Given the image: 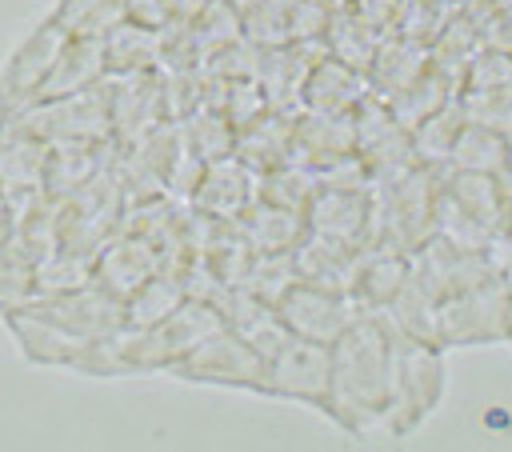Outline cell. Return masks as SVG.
Listing matches in <instances>:
<instances>
[{
	"label": "cell",
	"mask_w": 512,
	"mask_h": 452,
	"mask_svg": "<svg viewBox=\"0 0 512 452\" xmlns=\"http://www.w3.org/2000/svg\"><path fill=\"white\" fill-rule=\"evenodd\" d=\"M412 268L416 276L444 300L452 292H464L488 276H496V264L488 252H476V248H460L444 236H428L416 252H412Z\"/></svg>",
	"instance_id": "obj_15"
},
{
	"label": "cell",
	"mask_w": 512,
	"mask_h": 452,
	"mask_svg": "<svg viewBox=\"0 0 512 452\" xmlns=\"http://www.w3.org/2000/svg\"><path fill=\"white\" fill-rule=\"evenodd\" d=\"M384 316L392 320V328L400 336H412V340H428V344H440V296L416 276L404 280V288L396 292V300L384 308Z\"/></svg>",
	"instance_id": "obj_34"
},
{
	"label": "cell",
	"mask_w": 512,
	"mask_h": 452,
	"mask_svg": "<svg viewBox=\"0 0 512 452\" xmlns=\"http://www.w3.org/2000/svg\"><path fill=\"white\" fill-rule=\"evenodd\" d=\"M512 84V60L500 48H480L464 72V92L468 88H500Z\"/></svg>",
	"instance_id": "obj_51"
},
{
	"label": "cell",
	"mask_w": 512,
	"mask_h": 452,
	"mask_svg": "<svg viewBox=\"0 0 512 452\" xmlns=\"http://www.w3.org/2000/svg\"><path fill=\"white\" fill-rule=\"evenodd\" d=\"M396 328L380 312H360L352 328H344L332 340V412L344 432L364 436L384 428L388 396H392V352H396Z\"/></svg>",
	"instance_id": "obj_1"
},
{
	"label": "cell",
	"mask_w": 512,
	"mask_h": 452,
	"mask_svg": "<svg viewBox=\"0 0 512 452\" xmlns=\"http://www.w3.org/2000/svg\"><path fill=\"white\" fill-rule=\"evenodd\" d=\"M116 156V140H76V144H48L44 160V196L64 200L76 188H84L100 168H108Z\"/></svg>",
	"instance_id": "obj_23"
},
{
	"label": "cell",
	"mask_w": 512,
	"mask_h": 452,
	"mask_svg": "<svg viewBox=\"0 0 512 452\" xmlns=\"http://www.w3.org/2000/svg\"><path fill=\"white\" fill-rule=\"evenodd\" d=\"M204 160L184 144L180 148V156L172 160V168H168V180H164V196H172V200H180V204H188L192 200V192H196V184H200V176H204Z\"/></svg>",
	"instance_id": "obj_52"
},
{
	"label": "cell",
	"mask_w": 512,
	"mask_h": 452,
	"mask_svg": "<svg viewBox=\"0 0 512 452\" xmlns=\"http://www.w3.org/2000/svg\"><path fill=\"white\" fill-rule=\"evenodd\" d=\"M228 4H232V8H240V12H244V8H252V4H256V0H228Z\"/></svg>",
	"instance_id": "obj_56"
},
{
	"label": "cell",
	"mask_w": 512,
	"mask_h": 452,
	"mask_svg": "<svg viewBox=\"0 0 512 452\" xmlns=\"http://www.w3.org/2000/svg\"><path fill=\"white\" fill-rule=\"evenodd\" d=\"M428 64V48L404 40V36H384L376 56H372V68H368V88L372 96L380 100H396L416 76L420 68Z\"/></svg>",
	"instance_id": "obj_32"
},
{
	"label": "cell",
	"mask_w": 512,
	"mask_h": 452,
	"mask_svg": "<svg viewBox=\"0 0 512 452\" xmlns=\"http://www.w3.org/2000/svg\"><path fill=\"white\" fill-rule=\"evenodd\" d=\"M444 168L416 164L400 180L372 184V244H392L416 252L436 236V188Z\"/></svg>",
	"instance_id": "obj_2"
},
{
	"label": "cell",
	"mask_w": 512,
	"mask_h": 452,
	"mask_svg": "<svg viewBox=\"0 0 512 452\" xmlns=\"http://www.w3.org/2000/svg\"><path fill=\"white\" fill-rule=\"evenodd\" d=\"M124 212H128V196H124V184L116 176V156H112V164L100 168L84 188L56 200V240L64 252L96 260V252L120 232Z\"/></svg>",
	"instance_id": "obj_3"
},
{
	"label": "cell",
	"mask_w": 512,
	"mask_h": 452,
	"mask_svg": "<svg viewBox=\"0 0 512 452\" xmlns=\"http://www.w3.org/2000/svg\"><path fill=\"white\" fill-rule=\"evenodd\" d=\"M308 232L368 248L372 244V188H316L308 204Z\"/></svg>",
	"instance_id": "obj_16"
},
{
	"label": "cell",
	"mask_w": 512,
	"mask_h": 452,
	"mask_svg": "<svg viewBox=\"0 0 512 452\" xmlns=\"http://www.w3.org/2000/svg\"><path fill=\"white\" fill-rule=\"evenodd\" d=\"M296 260L292 252H256L252 264H248V276H244V288L268 304H276L292 284H296Z\"/></svg>",
	"instance_id": "obj_45"
},
{
	"label": "cell",
	"mask_w": 512,
	"mask_h": 452,
	"mask_svg": "<svg viewBox=\"0 0 512 452\" xmlns=\"http://www.w3.org/2000/svg\"><path fill=\"white\" fill-rule=\"evenodd\" d=\"M292 128H296V112L268 108L264 116H256L252 124H244V128L236 132V156H240L252 172H268V168H276V164H288Z\"/></svg>",
	"instance_id": "obj_28"
},
{
	"label": "cell",
	"mask_w": 512,
	"mask_h": 452,
	"mask_svg": "<svg viewBox=\"0 0 512 452\" xmlns=\"http://www.w3.org/2000/svg\"><path fill=\"white\" fill-rule=\"evenodd\" d=\"M380 36H396V28H400V16H404V8H408V0H348Z\"/></svg>",
	"instance_id": "obj_54"
},
{
	"label": "cell",
	"mask_w": 512,
	"mask_h": 452,
	"mask_svg": "<svg viewBox=\"0 0 512 452\" xmlns=\"http://www.w3.org/2000/svg\"><path fill=\"white\" fill-rule=\"evenodd\" d=\"M456 12H460L456 0H408L396 36H404V40H412V44H420V48H432V40L444 32V24H448Z\"/></svg>",
	"instance_id": "obj_46"
},
{
	"label": "cell",
	"mask_w": 512,
	"mask_h": 452,
	"mask_svg": "<svg viewBox=\"0 0 512 452\" xmlns=\"http://www.w3.org/2000/svg\"><path fill=\"white\" fill-rule=\"evenodd\" d=\"M156 272H164V256H160V248L152 244V240H144V236H136V232H116L100 252H96V260H92V280L100 284V288H108L112 296H128V292H136L144 280H152Z\"/></svg>",
	"instance_id": "obj_17"
},
{
	"label": "cell",
	"mask_w": 512,
	"mask_h": 452,
	"mask_svg": "<svg viewBox=\"0 0 512 452\" xmlns=\"http://www.w3.org/2000/svg\"><path fill=\"white\" fill-rule=\"evenodd\" d=\"M324 52L328 56H336V60H344V64H352V68H360V72H368L372 68V56H376V48H380V32L352 8V4H336L332 12H328V24H324Z\"/></svg>",
	"instance_id": "obj_31"
},
{
	"label": "cell",
	"mask_w": 512,
	"mask_h": 452,
	"mask_svg": "<svg viewBox=\"0 0 512 452\" xmlns=\"http://www.w3.org/2000/svg\"><path fill=\"white\" fill-rule=\"evenodd\" d=\"M104 60H108V76L164 68V32L124 16L116 28L104 32Z\"/></svg>",
	"instance_id": "obj_29"
},
{
	"label": "cell",
	"mask_w": 512,
	"mask_h": 452,
	"mask_svg": "<svg viewBox=\"0 0 512 452\" xmlns=\"http://www.w3.org/2000/svg\"><path fill=\"white\" fill-rule=\"evenodd\" d=\"M456 4H460V0H456Z\"/></svg>",
	"instance_id": "obj_59"
},
{
	"label": "cell",
	"mask_w": 512,
	"mask_h": 452,
	"mask_svg": "<svg viewBox=\"0 0 512 452\" xmlns=\"http://www.w3.org/2000/svg\"><path fill=\"white\" fill-rule=\"evenodd\" d=\"M12 128L40 144H76V140H116L112 136V112H108V80L68 92V96H48L32 100L16 112H0Z\"/></svg>",
	"instance_id": "obj_4"
},
{
	"label": "cell",
	"mask_w": 512,
	"mask_h": 452,
	"mask_svg": "<svg viewBox=\"0 0 512 452\" xmlns=\"http://www.w3.org/2000/svg\"><path fill=\"white\" fill-rule=\"evenodd\" d=\"M48 20L68 36H104L124 20V0H60Z\"/></svg>",
	"instance_id": "obj_43"
},
{
	"label": "cell",
	"mask_w": 512,
	"mask_h": 452,
	"mask_svg": "<svg viewBox=\"0 0 512 452\" xmlns=\"http://www.w3.org/2000/svg\"><path fill=\"white\" fill-rule=\"evenodd\" d=\"M280 320L288 324L292 336H304V340H320V344H332L344 328H352V320L364 312L360 300L352 292H340V288H324V284H312V280H296L280 300Z\"/></svg>",
	"instance_id": "obj_10"
},
{
	"label": "cell",
	"mask_w": 512,
	"mask_h": 452,
	"mask_svg": "<svg viewBox=\"0 0 512 452\" xmlns=\"http://www.w3.org/2000/svg\"><path fill=\"white\" fill-rule=\"evenodd\" d=\"M236 224L244 228V236H248V244L256 252H292L308 236V216L304 212H292V208H280V204H264V200H256Z\"/></svg>",
	"instance_id": "obj_33"
},
{
	"label": "cell",
	"mask_w": 512,
	"mask_h": 452,
	"mask_svg": "<svg viewBox=\"0 0 512 452\" xmlns=\"http://www.w3.org/2000/svg\"><path fill=\"white\" fill-rule=\"evenodd\" d=\"M32 276H36V296H56V292L92 284V260L56 248V252H48L44 260L32 264Z\"/></svg>",
	"instance_id": "obj_44"
},
{
	"label": "cell",
	"mask_w": 512,
	"mask_h": 452,
	"mask_svg": "<svg viewBox=\"0 0 512 452\" xmlns=\"http://www.w3.org/2000/svg\"><path fill=\"white\" fill-rule=\"evenodd\" d=\"M468 116H464V104L460 96L452 104H444L440 112H432L428 120H420L412 128V144H416V156L420 164H436V168H448V156H452V144L456 136L464 132Z\"/></svg>",
	"instance_id": "obj_39"
},
{
	"label": "cell",
	"mask_w": 512,
	"mask_h": 452,
	"mask_svg": "<svg viewBox=\"0 0 512 452\" xmlns=\"http://www.w3.org/2000/svg\"><path fill=\"white\" fill-rule=\"evenodd\" d=\"M184 148V132L180 120H164L152 132H144L132 144H116V176L124 184L128 204L148 200V196H164V180L172 160Z\"/></svg>",
	"instance_id": "obj_12"
},
{
	"label": "cell",
	"mask_w": 512,
	"mask_h": 452,
	"mask_svg": "<svg viewBox=\"0 0 512 452\" xmlns=\"http://www.w3.org/2000/svg\"><path fill=\"white\" fill-rule=\"evenodd\" d=\"M480 48H484V40H480V24H476L468 12H456V16L444 24V32L432 40L428 56H432V64H440L444 72H452V76L464 84V72H468L472 56H476Z\"/></svg>",
	"instance_id": "obj_42"
},
{
	"label": "cell",
	"mask_w": 512,
	"mask_h": 452,
	"mask_svg": "<svg viewBox=\"0 0 512 452\" xmlns=\"http://www.w3.org/2000/svg\"><path fill=\"white\" fill-rule=\"evenodd\" d=\"M508 316H512V292L496 276L464 292H452L440 300V348L496 340L508 332Z\"/></svg>",
	"instance_id": "obj_9"
},
{
	"label": "cell",
	"mask_w": 512,
	"mask_h": 452,
	"mask_svg": "<svg viewBox=\"0 0 512 452\" xmlns=\"http://www.w3.org/2000/svg\"><path fill=\"white\" fill-rule=\"evenodd\" d=\"M324 56V40H300V44H280V48H264L260 52V88L268 96L272 108L284 112H300L304 108V84L312 64Z\"/></svg>",
	"instance_id": "obj_18"
},
{
	"label": "cell",
	"mask_w": 512,
	"mask_h": 452,
	"mask_svg": "<svg viewBox=\"0 0 512 452\" xmlns=\"http://www.w3.org/2000/svg\"><path fill=\"white\" fill-rule=\"evenodd\" d=\"M356 152V132H352V116H328V112H296V128H292V164L304 168H324L340 156Z\"/></svg>",
	"instance_id": "obj_21"
},
{
	"label": "cell",
	"mask_w": 512,
	"mask_h": 452,
	"mask_svg": "<svg viewBox=\"0 0 512 452\" xmlns=\"http://www.w3.org/2000/svg\"><path fill=\"white\" fill-rule=\"evenodd\" d=\"M460 92H464V84L452 72H444L440 64H432V56H428V64L420 68V76L396 100H388V108H392V116L404 128H416L420 120H428L432 112H440L444 104H452Z\"/></svg>",
	"instance_id": "obj_30"
},
{
	"label": "cell",
	"mask_w": 512,
	"mask_h": 452,
	"mask_svg": "<svg viewBox=\"0 0 512 452\" xmlns=\"http://www.w3.org/2000/svg\"><path fill=\"white\" fill-rule=\"evenodd\" d=\"M412 276V252L392 248V244H368L360 256V272L352 284V296L360 300V308L380 312L396 300V292L404 288V280Z\"/></svg>",
	"instance_id": "obj_26"
},
{
	"label": "cell",
	"mask_w": 512,
	"mask_h": 452,
	"mask_svg": "<svg viewBox=\"0 0 512 452\" xmlns=\"http://www.w3.org/2000/svg\"><path fill=\"white\" fill-rule=\"evenodd\" d=\"M316 172L304 168V164H276L268 172H256V200L264 204H280V208H292V212H308L312 196H316Z\"/></svg>",
	"instance_id": "obj_40"
},
{
	"label": "cell",
	"mask_w": 512,
	"mask_h": 452,
	"mask_svg": "<svg viewBox=\"0 0 512 452\" xmlns=\"http://www.w3.org/2000/svg\"><path fill=\"white\" fill-rule=\"evenodd\" d=\"M504 336H508V340H512V316H508V332H504Z\"/></svg>",
	"instance_id": "obj_58"
},
{
	"label": "cell",
	"mask_w": 512,
	"mask_h": 452,
	"mask_svg": "<svg viewBox=\"0 0 512 452\" xmlns=\"http://www.w3.org/2000/svg\"><path fill=\"white\" fill-rule=\"evenodd\" d=\"M44 160H48V144L24 136L8 120H0V176H4L8 196L36 192L44 180Z\"/></svg>",
	"instance_id": "obj_35"
},
{
	"label": "cell",
	"mask_w": 512,
	"mask_h": 452,
	"mask_svg": "<svg viewBox=\"0 0 512 452\" xmlns=\"http://www.w3.org/2000/svg\"><path fill=\"white\" fill-rule=\"evenodd\" d=\"M260 52H264V48H256L248 36H240V40L216 48L208 60H200V68H204L212 80H248V76L260 72Z\"/></svg>",
	"instance_id": "obj_50"
},
{
	"label": "cell",
	"mask_w": 512,
	"mask_h": 452,
	"mask_svg": "<svg viewBox=\"0 0 512 452\" xmlns=\"http://www.w3.org/2000/svg\"><path fill=\"white\" fill-rule=\"evenodd\" d=\"M108 80V60H104V36H68L64 40V52L52 68V76L44 80L40 96L36 100H48V96H68V92H80V88H92Z\"/></svg>",
	"instance_id": "obj_27"
},
{
	"label": "cell",
	"mask_w": 512,
	"mask_h": 452,
	"mask_svg": "<svg viewBox=\"0 0 512 452\" xmlns=\"http://www.w3.org/2000/svg\"><path fill=\"white\" fill-rule=\"evenodd\" d=\"M316 184L320 188H372V172L360 160V152H348V156L316 168Z\"/></svg>",
	"instance_id": "obj_53"
},
{
	"label": "cell",
	"mask_w": 512,
	"mask_h": 452,
	"mask_svg": "<svg viewBox=\"0 0 512 452\" xmlns=\"http://www.w3.org/2000/svg\"><path fill=\"white\" fill-rule=\"evenodd\" d=\"M188 300L184 276L180 272H156L152 280H144L136 292L124 296V324L128 328H148L156 320H164L168 312H176Z\"/></svg>",
	"instance_id": "obj_36"
},
{
	"label": "cell",
	"mask_w": 512,
	"mask_h": 452,
	"mask_svg": "<svg viewBox=\"0 0 512 452\" xmlns=\"http://www.w3.org/2000/svg\"><path fill=\"white\" fill-rule=\"evenodd\" d=\"M240 20H244V36L256 48L292 44V32H288V0H256L252 8L240 12Z\"/></svg>",
	"instance_id": "obj_48"
},
{
	"label": "cell",
	"mask_w": 512,
	"mask_h": 452,
	"mask_svg": "<svg viewBox=\"0 0 512 452\" xmlns=\"http://www.w3.org/2000/svg\"><path fill=\"white\" fill-rule=\"evenodd\" d=\"M444 396V348L412 336H396L392 352V396H388V416L384 432L388 436H408L416 432L440 404Z\"/></svg>",
	"instance_id": "obj_5"
},
{
	"label": "cell",
	"mask_w": 512,
	"mask_h": 452,
	"mask_svg": "<svg viewBox=\"0 0 512 452\" xmlns=\"http://www.w3.org/2000/svg\"><path fill=\"white\" fill-rule=\"evenodd\" d=\"M32 300H36V276H32L28 256L16 244L0 248V316L28 308Z\"/></svg>",
	"instance_id": "obj_47"
},
{
	"label": "cell",
	"mask_w": 512,
	"mask_h": 452,
	"mask_svg": "<svg viewBox=\"0 0 512 452\" xmlns=\"http://www.w3.org/2000/svg\"><path fill=\"white\" fill-rule=\"evenodd\" d=\"M460 104H464V116L472 124H484V128H496V132H512V84L468 88V92H460Z\"/></svg>",
	"instance_id": "obj_49"
},
{
	"label": "cell",
	"mask_w": 512,
	"mask_h": 452,
	"mask_svg": "<svg viewBox=\"0 0 512 452\" xmlns=\"http://www.w3.org/2000/svg\"><path fill=\"white\" fill-rule=\"evenodd\" d=\"M360 256H364V248L328 240L320 232H308L292 248V260H296V276L300 280H312V284H324V288H340V292H352L356 272H360Z\"/></svg>",
	"instance_id": "obj_25"
},
{
	"label": "cell",
	"mask_w": 512,
	"mask_h": 452,
	"mask_svg": "<svg viewBox=\"0 0 512 452\" xmlns=\"http://www.w3.org/2000/svg\"><path fill=\"white\" fill-rule=\"evenodd\" d=\"M368 72L336 60V56H320L308 72L304 84V108L308 112H328V116H352V108L368 96Z\"/></svg>",
	"instance_id": "obj_24"
},
{
	"label": "cell",
	"mask_w": 512,
	"mask_h": 452,
	"mask_svg": "<svg viewBox=\"0 0 512 452\" xmlns=\"http://www.w3.org/2000/svg\"><path fill=\"white\" fill-rule=\"evenodd\" d=\"M68 32L52 20H40L4 60L0 68V112H16L24 104H32L44 88V80L52 76L60 52H64Z\"/></svg>",
	"instance_id": "obj_11"
},
{
	"label": "cell",
	"mask_w": 512,
	"mask_h": 452,
	"mask_svg": "<svg viewBox=\"0 0 512 452\" xmlns=\"http://www.w3.org/2000/svg\"><path fill=\"white\" fill-rule=\"evenodd\" d=\"M16 240V204H12V196H4L0 200V248H8Z\"/></svg>",
	"instance_id": "obj_55"
},
{
	"label": "cell",
	"mask_w": 512,
	"mask_h": 452,
	"mask_svg": "<svg viewBox=\"0 0 512 452\" xmlns=\"http://www.w3.org/2000/svg\"><path fill=\"white\" fill-rule=\"evenodd\" d=\"M4 196H8V188H4V176H0V200H4Z\"/></svg>",
	"instance_id": "obj_57"
},
{
	"label": "cell",
	"mask_w": 512,
	"mask_h": 452,
	"mask_svg": "<svg viewBox=\"0 0 512 452\" xmlns=\"http://www.w3.org/2000/svg\"><path fill=\"white\" fill-rule=\"evenodd\" d=\"M108 112H112V136L116 144H132L156 124L168 120L164 112V72H124L108 76Z\"/></svg>",
	"instance_id": "obj_13"
},
{
	"label": "cell",
	"mask_w": 512,
	"mask_h": 452,
	"mask_svg": "<svg viewBox=\"0 0 512 452\" xmlns=\"http://www.w3.org/2000/svg\"><path fill=\"white\" fill-rule=\"evenodd\" d=\"M180 132H184V144L204 160H224V156H236V124L224 116V108H212V104H200L192 108L184 120H180Z\"/></svg>",
	"instance_id": "obj_37"
},
{
	"label": "cell",
	"mask_w": 512,
	"mask_h": 452,
	"mask_svg": "<svg viewBox=\"0 0 512 452\" xmlns=\"http://www.w3.org/2000/svg\"><path fill=\"white\" fill-rule=\"evenodd\" d=\"M508 164V144H504V132L496 128H484V124H464V132L456 136L452 144V156H448V168H464V172H504Z\"/></svg>",
	"instance_id": "obj_41"
},
{
	"label": "cell",
	"mask_w": 512,
	"mask_h": 452,
	"mask_svg": "<svg viewBox=\"0 0 512 452\" xmlns=\"http://www.w3.org/2000/svg\"><path fill=\"white\" fill-rule=\"evenodd\" d=\"M200 256L212 264V272L228 288H236V284H244L256 248L248 244V236H244V228L236 220H216L212 232H208V240H204V248H200Z\"/></svg>",
	"instance_id": "obj_38"
},
{
	"label": "cell",
	"mask_w": 512,
	"mask_h": 452,
	"mask_svg": "<svg viewBox=\"0 0 512 452\" xmlns=\"http://www.w3.org/2000/svg\"><path fill=\"white\" fill-rule=\"evenodd\" d=\"M188 204L204 216H216V220H240L256 204V172L240 156L212 160Z\"/></svg>",
	"instance_id": "obj_19"
},
{
	"label": "cell",
	"mask_w": 512,
	"mask_h": 452,
	"mask_svg": "<svg viewBox=\"0 0 512 452\" xmlns=\"http://www.w3.org/2000/svg\"><path fill=\"white\" fill-rule=\"evenodd\" d=\"M280 400H296L308 408L332 412V344L288 336L268 356V392Z\"/></svg>",
	"instance_id": "obj_8"
},
{
	"label": "cell",
	"mask_w": 512,
	"mask_h": 452,
	"mask_svg": "<svg viewBox=\"0 0 512 452\" xmlns=\"http://www.w3.org/2000/svg\"><path fill=\"white\" fill-rule=\"evenodd\" d=\"M4 324H8V332L16 336V344H20L24 360L44 364V368H72V360H76V356L84 352V344H88L84 336L68 332L64 324H56L52 316L36 312L32 304H28V308L8 312V316H4Z\"/></svg>",
	"instance_id": "obj_20"
},
{
	"label": "cell",
	"mask_w": 512,
	"mask_h": 452,
	"mask_svg": "<svg viewBox=\"0 0 512 452\" xmlns=\"http://www.w3.org/2000/svg\"><path fill=\"white\" fill-rule=\"evenodd\" d=\"M32 308L52 316L56 324H64L68 332H76L84 340H100V336H112L124 328V300L112 296L108 288H100L96 280L56 292V296H36Z\"/></svg>",
	"instance_id": "obj_14"
},
{
	"label": "cell",
	"mask_w": 512,
	"mask_h": 452,
	"mask_svg": "<svg viewBox=\"0 0 512 452\" xmlns=\"http://www.w3.org/2000/svg\"><path fill=\"white\" fill-rule=\"evenodd\" d=\"M216 308H220V316H224V328H232L236 336H244V340H248L256 352H264V356H272V352L292 336L288 324L280 320V308L268 304V300H260V296H252L244 284L224 288L220 300H216Z\"/></svg>",
	"instance_id": "obj_22"
},
{
	"label": "cell",
	"mask_w": 512,
	"mask_h": 452,
	"mask_svg": "<svg viewBox=\"0 0 512 452\" xmlns=\"http://www.w3.org/2000/svg\"><path fill=\"white\" fill-rule=\"evenodd\" d=\"M352 132H356V152L372 172V184L400 180L404 172H412L420 164L416 144H412V128H404L392 116L388 100H380L372 92L352 108Z\"/></svg>",
	"instance_id": "obj_7"
},
{
	"label": "cell",
	"mask_w": 512,
	"mask_h": 452,
	"mask_svg": "<svg viewBox=\"0 0 512 452\" xmlns=\"http://www.w3.org/2000/svg\"><path fill=\"white\" fill-rule=\"evenodd\" d=\"M172 376L188 384H216V388H244V392H268V356L256 352L244 336L232 328H216L208 340H200Z\"/></svg>",
	"instance_id": "obj_6"
}]
</instances>
